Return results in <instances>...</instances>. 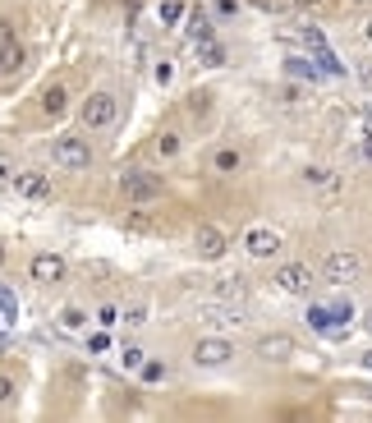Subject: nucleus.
Here are the masks:
<instances>
[{"label": "nucleus", "mask_w": 372, "mask_h": 423, "mask_svg": "<svg viewBox=\"0 0 372 423\" xmlns=\"http://www.w3.org/2000/svg\"><path fill=\"white\" fill-rule=\"evenodd\" d=\"M46 156H51V166H55V171H65V175L92 171V143H87V129L55 134L51 147H46Z\"/></svg>", "instance_id": "nucleus-1"}, {"label": "nucleus", "mask_w": 372, "mask_h": 423, "mask_svg": "<svg viewBox=\"0 0 372 423\" xmlns=\"http://www.w3.org/2000/svg\"><path fill=\"white\" fill-rule=\"evenodd\" d=\"M115 120H120V97H115V87H92V92L83 97V106H78V129L106 134V129H115Z\"/></svg>", "instance_id": "nucleus-2"}, {"label": "nucleus", "mask_w": 372, "mask_h": 423, "mask_svg": "<svg viewBox=\"0 0 372 423\" xmlns=\"http://www.w3.org/2000/svg\"><path fill=\"white\" fill-rule=\"evenodd\" d=\"M115 184H120V193L129 198V208H152V203L165 198V180L156 171H148V166H124Z\"/></svg>", "instance_id": "nucleus-3"}, {"label": "nucleus", "mask_w": 372, "mask_h": 423, "mask_svg": "<svg viewBox=\"0 0 372 423\" xmlns=\"http://www.w3.org/2000/svg\"><path fill=\"white\" fill-rule=\"evenodd\" d=\"M189 363L198 373H221V368H230V363H234V346L225 336H198L189 346Z\"/></svg>", "instance_id": "nucleus-4"}, {"label": "nucleus", "mask_w": 372, "mask_h": 423, "mask_svg": "<svg viewBox=\"0 0 372 423\" xmlns=\"http://www.w3.org/2000/svg\"><path fill=\"white\" fill-rule=\"evenodd\" d=\"M359 277H363V258H359L354 249H331L327 258H322V281L336 285V290L354 285Z\"/></svg>", "instance_id": "nucleus-5"}, {"label": "nucleus", "mask_w": 372, "mask_h": 423, "mask_svg": "<svg viewBox=\"0 0 372 423\" xmlns=\"http://www.w3.org/2000/svg\"><path fill=\"white\" fill-rule=\"evenodd\" d=\"M271 285H276L280 294H290V299H308L312 285H317V272H312L308 262H280L276 277H271Z\"/></svg>", "instance_id": "nucleus-6"}, {"label": "nucleus", "mask_w": 372, "mask_h": 423, "mask_svg": "<svg viewBox=\"0 0 372 423\" xmlns=\"http://www.w3.org/2000/svg\"><path fill=\"white\" fill-rule=\"evenodd\" d=\"M239 249L248 253V258L267 262V258H276V253L285 249V235L271 230V225H248V230H244V240H239Z\"/></svg>", "instance_id": "nucleus-7"}, {"label": "nucleus", "mask_w": 372, "mask_h": 423, "mask_svg": "<svg viewBox=\"0 0 372 423\" xmlns=\"http://www.w3.org/2000/svg\"><path fill=\"white\" fill-rule=\"evenodd\" d=\"M28 277H33L37 285H65V281H70V262H65V253L42 249V253L28 258Z\"/></svg>", "instance_id": "nucleus-8"}, {"label": "nucleus", "mask_w": 372, "mask_h": 423, "mask_svg": "<svg viewBox=\"0 0 372 423\" xmlns=\"http://www.w3.org/2000/svg\"><path fill=\"white\" fill-rule=\"evenodd\" d=\"M253 354H258L262 363H290L299 354V346H295L290 331H262V336L253 341Z\"/></svg>", "instance_id": "nucleus-9"}, {"label": "nucleus", "mask_w": 372, "mask_h": 423, "mask_svg": "<svg viewBox=\"0 0 372 423\" xmlns=\"http://www.w3.org/2000/svg\"><path fill=\"white\" fill-rule=\"evenodd\" d=\"M198 318L207 322V327H248L244 304H221V299H202L198 304Z\"/></svg>", "instance_id": "nucleus-10"}, {"label": "nucleus", "mask_w": 372, "mask_h": 423, "mask_svg": "<svg viewBox=\"0 0 372 423\" xmlns=\"http://www.w3.org/2000/svg\"><path fill=\"white\" fill-rule=\"evenodd\" d=\"M244 166H248L244 147H217V152L207 156V175L212 180H234V175H244Z\"/></svg>", "instance_id": "nucleus-11"}, {"label": "nucleus", "mask_w": 372, "mask_h": 423, "mask_svg": "<svg viewBox=\"0 0 372 423\" xmlns=\"http://www.w3.org/2000/svg\"><path fill=\"white\" fill-rule=\"evenodd\" d=\"M9 189H14L18 198H28V203H46L51 198V175L46 171H18Z\"/></svg>", "instance_id": "nucleus-12"}, {"label": "nucleus", "mask_w": 372, "mask_h": 423, "mask_svg": "<svg viewBox=\"0 0 372 423\" xmlns=\"http://www.w3.org/2000/svg\"><path fill=\"white\" fill-rule=\"evenodd\" d=\"M225 249H230V244H225V235L217 225H198V230H193V253H198L202 262H221Z\"/></svg>", "instance_id": "nucleus-13"}, {"label": "nucleus", "mask_w": 372, "mask_h": 423, "mask_svg": "<svg viewBox=\"0 0 372 423\" xmlns=\"http://www.w3.org/2000/svg\"><path fill=\"white\" fill-rule=\"evenodd\" d=\"M37 111H42V120H60L65 111H70V83H46L42 97H37Z\"/></svg>", "instance_id": "nucleus-14"}, {"label": "nucleus", "mask_w": 372, "mask_h": 423, "mask_svg": "<svg viewBox=\"0 0 372 423\" xmlns=\"http://www.w3.org/2000/svg\"><path fill=\"white\" fill-rule=\"evenodd\" d=\"M152 156H156V161H180V156H184V129L161 124V129L152 134Z\"/></svg>", "instance_id": "nucleus-15"}, {"label": "nucleus", "mask_w": 372, "mask_h": 423, "mask_svg": "<svg viewBox=\"0 0 372 423\" xmlns=\"http://www.w3.org/2000/svg\"><path fill=\"white\" fill-rule=\"evenodd\" d=\"M23 70H28V46L14 37V42H5V46H0V83L18 78Z\"/></svg>", "instance_id": "nucleus-16"}, {"label": "nucleus", "mask_w": 372, "mask_h": 423, "mask_svg": "<svg viewBox=\"0 0 372 423\" xmlns=\"http://www.w3.org/2000/svg\"><path fill=\"white\" fill-rule=\"evenodd\" d=\"M244 294H248L244 277H212V281H207V299H221V304H244Z\"/></svg>", "instance_id": "nucleus-17"}, {"label": "nucleus", "mask_w": 372, "mask_h": 423, "mask_svg": "<svg viewBox=\"0 0 372 423\" xmlns=\"http://www.w3.org/2000/svg\"><path fill=\"white\" fill-rule=\"evenodd\" d=\"M299 180H303V189H336V184H340L331 166H303Z\"/></svg>", "instance_id": "nucleus-18"}, {"label": "nucleus", "mask_w": 372, "mask_h": 423, "mask_svg": "<svg viewBox=\"0 0 372 423\" xmlns=\"http://www.w3.org/2000/svg\"><path fill=\"white\" fill-rule=\"evenodd\" d=\"M55 322H60L65 331H83L87 327V309H83V304H65V309L55 313Z\"/></svg>", "instance_id": "nucleus-19"}, {"label": "nucleus", "mask_w": 372, "mask_h": 423, "mask_svg": "<svg viewBox=\"0 0 372 423\" xmlns=\"http://www.w3.org/2000/svg\"><path fill=\"white\" fill-rule=\"evenodd\" d=\"M189 115H193V120H207V115H212V92H207V87H193V92H189Z\"/></svg>", "instance_id": "nucleus-20"}, {"label": "nucleus", "mask_w": 372, "mask_h": 423, "mask_svg": "<svg viewBox=\"0 0 372 423\" xmlns=\"http://www.w3.org/2000/svg\"><path fill=\"white\" fill-rule=\"evenodd\" d=\"M18 400V378L9 368H0V409H9Z\"/></svg>", "instance_id": "nucleus-21"}, {"label": "nucleus", "mask_w": 372, "mask_h": 423, "mask_svg": "<svg viewBox=\"0 0 372 423\" xmlns=\"http://www.w3.org/2000/svg\"><path fill=\"white\" fill-rule=\"evenodd\" d=\"M143 322H148V299H133V304H124V327H129V331H138Z\"/></svg>", "instance_id": "nucleus-22"}, {"label": "nucleus", "mask_w": 372, "mask_h": 423, "mask_svg": "<svg viewBox=\"0 0 372 423\" xmlns=\"http://www.w3.org/2000/svg\"><path fill=\"white\" fill-rule=\"evenodd\" d=\"M198 55H202V65H225V46L212 37V42H198Z\"/></svg>", "instance_id": "nucleus-23"}, {"label": "nucleus", "mask_w": 372, "mask_h": 423, "mask_svg": "<svg viewBox=\"0 0 372 423\" xmlns=\"http://www.w3.org/2000/svg\"><path fill=\"white\" fill-rule=\"evenodd\" d=\"M14 175H18V156L9 147H0V184H14Z\"/></svg>", "instance_id": "nucleus-24"}, {"label": "nucleus", "mask_w": 372, "mask_h": 423, "mask_svg": "<svg viewBox=\"0 0 372 423\" xmlns=\"http://www.w3.org/2000/svg\"><path fill=\"white\" fill-rule=\"evenodd\" d=\"M180 14H184V0H161V5H156V18H161V23H180Z\"/></svg>", "instance_id": "nucleus-25"}, {"label": "nucleus", "mask_w": 372, "mask_h": 423, "mask_svg": "<svg viewBox=\"0 0 372 423\" xmlns=\"http://www.w3.org/2000/svg\"><path fill=\"white\" fill-rule=\"evenodd\" d=\"M97 322H102V327H115V322H124V309L120 304H97Z\"/></svg>", "instance_id": "nucleus-26"}, {"label": "nucleus", "mask_w": 372, "mask_h": 423, "mask_svg": "<svg viewBox=\"0 0 372 423\" xmlns=\"http://www.w3.org/2000/svg\"><path fill=\"white\" fill-rule=\"evenodd\" d=\"M143 354H148V350H143V346H133V341H129V346H124V350H120V359H124V368H143Z\"/></svg>", "instance_id": "nucleus-27"}, {"label": "nucleus", "mask_w": 372, "mask_h": 423, "mask_svg": "<svg viewBox=\"0 0 372 423\" xmlns=\"http://www.w3.org/2000/svg\"><path fill=\"white\" fill-rule=\"evenodd\" d=\"M14 37H18V18L14 14H0V46L14 42Z\"/></svg>", "instance_id": "nucleus-28"}, {"label": "nucleus", "mask_w": 372, "mask_h": 423, "mask_svg": "<svg viewBox=\"0 0 372 423\" xmlns=\"http://www.w3.org/2000/svg\"><path fill=\"white\" fill-rule=\"evenodd\" d=\"M161 378H165V368H161L156 359H152V363H143V382H161Z\"/></svg>", "instance_id": "nucleus-29"}, {"label": "nucleus", "mask_w": 372, "mask_h": 423, "mask_svg": "<svg viewBox=\"0 0 372 423\" xmlns=\"http://www.w3.org/2000/svg\"><path fill=\"white\" fill-rule=\"evenodd\" d=\"M87 350H92V354H102V350H111V336H106V331H97V336H92V341H87Z\"/></svg>", "instance_id": "nucleus-30"}, {"label": "nucleus", "mask_w": 372, "mask_h": 423, "mask_svg": "<svg viewBox=\"0 0 372 423\" xmlns=\"http://www.w3.org/2000/svg\"><path fill=\"white\" fill-rule=\"evenodd\" d=\"M217 14H225V18L239 14V0H217Z\"/></svg>", "instance_id": "nucleus-31"}, {"label": "nucleus", "mask_w": 372, "mask_h": 423, "mask_svg": "<svg viewBox=\"0 0 372 423\" xmlns=\"http://www.w3.org/2000/svg\"><path fill=\"white\" fill-rule=\"evenodd\" d=\"M5 262H9V249H5V244H0V267H5Z\"/></svg>", "instance_id": "nucleus-32"}, {"label": "nucleus", "mask_w": 372, "mask_h": 423, "mask_svg": "<svg viewBox=\"0 0 372 423\" xmlns=\"http://www.w3.org/2000/svg\"><path fill=\"white\" fill-rule=\"evenodd\" d=\"M363 368H372V350H368V354H363Z\"/></svg>", "instance_id": "nucleus-33"}, {"label": "nucleus", "mask_w": 372, "mask_h": 423, "mask_svg": "<svg viewBox=\"0 0 372 423\" xmlns=\"http://www.w3.org/2000/svg\"><path fill=\"white\" fill-rule=\"evenodd\" d=\"M295 5H322V0H295Z\"/></svg>", "instance_id": "nucleus-34"}, {"label": "nucleus", "mask_w": 372, "mask_h": 423, "mask_svg": "<svg viewBox=\"0 0 372 423\" xmlns=\"http://www.w3.org/2000/svg\"><path fill=\"white\" fill-rule=\"evenodd\" d=\"M349 5H368V0H349Z\"/></svg>", "instance_id": "nucleus-35"}, {"label": "nucleus", "mask_w": 372, "mask_h": 423, "mask_svg": "<svg viewBox=\"0 0 372 423\" xmlns=\"http://www.w3.org/2000/svg\"><path fill=\"white\" fill-rule=\"evenodd\" d=\"M368 331H372V318H368Z\"/></svg>", "instance_id": "nucleus-36"}]
</instances>
